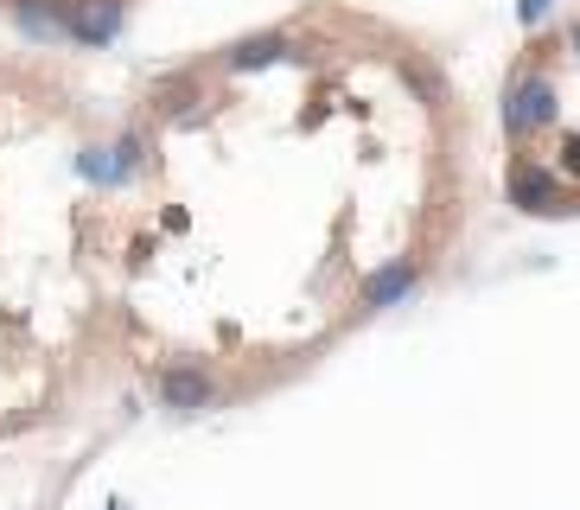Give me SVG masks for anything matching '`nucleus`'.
<instances>
[{
	"label": "nucleus",
	"mask_w": 580,
	"mask_h": 510,
	"mask_svg": "<svg viewBox=\"0 0 580 510\" xmlns=\"http://www.w3.org/2000/svg\"><path fill=\"white\" fill-rule=\"evenodd\" d=\"M121 26V0H71L65 7V33L83 38V45H103Z\"/></svg>",
	"instance_id": "1"
},
{
	"label": "nucleus",
	"mask_w": 580,
	"mask_h": 510,
	"mask_svg": "<svg viewBox=\"0 0 580 510\" xmlns=\"http://www.w3.org/2000/svg\"><path fill=\"white\" fill-rule=\"evenodd\" d=\"M160 396H166V408H185V415H192V408H211L218 390H211L205 370H166V376H160Z\"/></svg>",
	"instance_id": "2"
}]
</instances>
